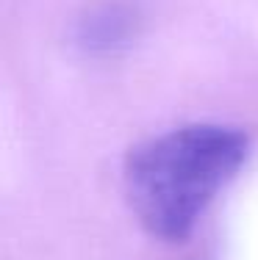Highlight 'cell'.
Returning a JSON list of instances; mask_svg holds the SVG:
<instances>
[{
    "label": "cell",
    "instance_id": "2",
    "mask_svg": "<svg viewBox=\"0 0 258 260\" xmlns=\"http://www.w3.org/2000/svg\"><path fill=\"white\" fill-rule=\"evenodd\" d=\"M139 28V14L125 0H103L89 6V11L78 20V45L86 53L111 55L131 45Z\"/></svg>",
    "mask_w": 258,
    "mask_h": 260
},
{
    "label": "cell",
    "instance_id": "1",
    "mask_svg": "<svg viewBox=\"0 0 258 260\" xmlns=\"http://www.w3.org/2000/svg\"><path fill=\"white\" fill-rule=\"evenodd\" d=\"M244 158L247 136L236 127L200 122L153 136L125 158L128 205L150 235L181 241Z\"/></svg>",
    "mask_w": 258,
    "mask_h": 260
}]
</instances>
